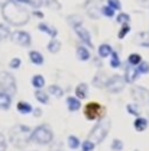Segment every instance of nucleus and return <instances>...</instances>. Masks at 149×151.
Returning <instances> with one entry per match:
<instances>
[{
	"label": "nucleus",
	"instance_id": "obj_1",
	"mask_svg": "<svg viewBox=\"0 0 149 151\" xmlns=\"http://www.w3.org/2000/svg\"><path fill=\"white\" fill-rule=\"evenodd\" d=\"M1 15L9 25L13 26H22L28 23L31 18V12L19 0H6V3L1 6Z\"/></svg>",
	"mask_w": 149,
	"mask_h": 151
},
{
	"label": "nucleus",
	"instance_id": "obj_2",
	"mask_svg": "<svg viewBox=\"0 0 149 151\" xmlns=\"http://www.w3.org/2000/svg\"><path fill=\"white\" fill-rule=\"evenodd\" d=\"M9 139L16 148H25L32 141V131L26 125H16L9 132Z\"/></svg>",
	"mask_w": 149,
	"mask_h": 151
},
{
	"label": "nucleus",
	"instance_id": "obj_3",
	"mask_svg": "<svg viewBox=\"0 0 149 151\" xmlns=\"http://www.w3.org/2000/svg\"><path fill=\"white\" fill-rule=\"evenodd\" d=\"M109 129H110V121L109 119H100L98 124L91 129L90 135H88V139L93 141L94 144L97 145V144H100V142H103L106 139V137L109 134Z\"/></svg>",
	"mask_w": 149,
	"mask_h": 151
},
{
	"label": "nucleus",
	"instance_id": "obj_4",
	"mask_svg": "<svg viewBox=\"0 0 149 151\" xmlns=\"http://www.w3.org/2000/svg\"><path fill=\"white\" fill-rule=\"evenodd\" d=\"M52 138H54L52 131L46 125H39L32 131V141H35L38 144H43V145L49 144L52 141Z\"/></svg>",
	"mask_w": 149,
	"mask_h": 151
},
{
	"label": "nucleus",
	"instance_id": "obj_5",
	"mask_svg": "<svg viewBox=\"0 0 149 151\" xmlns=\"http://www.w3.org/2000/svg\"><path fill=\"white\" fill-rule=\"evenodd\" d=\"M0 89L1 92H6L10 96L16 93V80L10 73H6V71L0 73Z\"/></svg>",
	"mask_w": 149,
	"mask_h": 151
},
{
	"label": "nucleus",
	"instance_id": "obj_6",
	"mask_svg": "<svg viewBox=\"0 0 149 151\" xmlns=\"http://www.w3.org/2000/svg\"><path fill=\"white\" fill-rule=\"evenodd\" d=\"M125 84H126L125 77L116 74V76H113V77H110V78L107 80L106 87H107V90H109L110 93H119V92H122V90L125 89Z\"/></svg>",
	"mask_w": 149,
	"mask_h": 151
},
{
	"label": "nucleus",
	"instance_id": "obj_7",
	"mask_svg": "<svg viewBox=\"0 0 149 151\" xmlns=\"http://www.w3.org/2000/svg\"><path fill=\"white\" fill-rule=\"evenodd\" d=\"M12 41L15 44L20 45V47H29L31 42H32L31 35L28 32H25V31H16V32H13L12 34Z\"/></svg>",
	"mask_w": 149,
	"mask_h": 151
},
{
	"label": "nucleus",
	"instance_id": "obj_8",
	"mask_svg": "<svg viewBox=\"0 0 149 151\" xmlns=\"http://www.w3.org/2000/svg\"><path fill=\"white\" fill-rule=\"evenodd\" d=\"M86 116L90 119V121H96V119H100L103 116V108L98 105V103H90L86 106Z\"/></svg>",
	"mask_w": 149,
	"mask_h": 151
},
{
	"label": "nucleus",
	"instance_id": "obj_9",
	"mask_svg": "<svg viewBox=\"0 0 149 151\" xmlns=\"http://www.w3.org/2000/svg\"><path fill=\"white\" fill-rule=\"evenodd\" d=\"M87 13L93 19H98L101 15V0H88L87 3Z\"/></svg>",
	"mask_w": 149,
	"mask_h": 151
},
{
	"label": "nucleus",
	"instance_id": "obj_10",
	"mask_svg": "<svg viewBox=\"0 0 149 151\" xmlns=\"http://www.w3.org/2000/svg\"><path fill=\"white\" fill-rule=\"evenodd\" d=\"M75 34L78 35V38L86 44V45H88L90 48H93V42H91V37H90V32L86 29V28H83L81 25H78V26H75L74 28Z\"/></svg>",
	"mask_w": 149,
	"mask_h": 151
},
{
	"label": "nucleus",
	"instance_id": "obj_11",
	"mask_svg": "<svg viewBox=\"0 0 149 151\" xmlns=\"http://www.w3.org/2000/svg\"><path fill=\"white\" fill-rule=\"evenodd\" d=\"M139 71H138V68L135 67V65H130V64H128V67H126V70H125V80H126V83H132V81H135L138 77H139Z\"/></svg>",
	"mask_w": 149,
	"mask_h": 151
},
{
	"label": "nucleus",
	"instance_id": "obj_12",
	"mask_svg": "<svg viewBox=\"0 0 149 151\" xmlns=\"http://www.w3.org/2000/svg\"><path fill=\"white\" fill-rule=\"evenodd\" d=\"M10 103H12V96L6 92H1L0 90V109H9L10 108Z\"/></svg>",
	"mask_w": 149,
	"mask_h": 151
},
{
	"label": "nucleus",
	"instance_id": "obj_13",
	"mask_svg": "<svg viewBox=\"0 0 149 151\" xmlns=\"http://www.w3.org/2000/svg\"><path fill=\"white\" fill-rule=\"evenodd\" d=\"M136 44H139L140 47H149V34L148 32H139L135 37Z\"/></svg>",
	"mask_w": 149,
	"mask_h": 151
},
{
	"label": "nucleus",
	"instance_id": "obj_14",
	"mask_svg": "<svg viewBox=\"0 0 149 151\" xmlns=\"http://www.w3.org/2000/svg\"><path fill=\"white\" fill-rule=\"evenodd\" d=\"M107 76L104 74V73H98V74L96 76L93 78V84L96 86V87H106V84H107Z\"/></svg>",
	"mask_w": 149,
	"mask_h": 151
},
{
	"label": "nucleus",
	"instance_id": "obj_15",
	"mask_svg": "<svg viewBox=\"0 0 149 151\" xmlns=\"http://www.w3.org/2000/svg\"><path fill=\"white\" fill-rule=\"evenodd\" d=\"M29 60L35 65H42L43 64V55L41 52H38V51H31L29 52Z\"/></svg>",
	"mask_w": 149,
	"mask_h": 151
},
{
	"label": "nucleus",
	"instance_id": "obj_16",
	"mask_svg": "<svg viewBox=\"0 0 149 151\" xmlns=\"http://www.w3.org/2000/svg\"><path fill=\"white\" fill-rule=\"evenodd\" d=\"M77 57L81 60V61H87V60H90V51L86 48V47H83V45H80V47H77Z\"/></svg>",
	"mask_w": 149,
	"mask_h": 151
},
{
	"label": "nucleus",
	"instance_id": "obj_17",
	"mask_svg": "<svg viewBox=\"0 0 149 151\" xmlns=\"http://www.w3.org/2000/svg\"><path fill=\"white\" fill-rule=\"evenodd\" d=\"M67 106H68L70 112H75V111H78V109H80V106H81L80 99H77V97H67Z\"/></svg>",
	"mask_w": 149,
	"mask_h": 151
},
{
	"label": "nucleus",
	"instance_id": "obj_18",
	"mask_svg": "<svg viewBox=\"0 0 149 151\" xmlns=\"http://www.w3.org/2000/svg\"><path fill=\"white\" fill-rule=\"evenodd\" d=\"M149 122L148 119H145V118H136V121H135V124H133V127H135V129L136 131H145L146 128H148Z\"/></svg>",
	"mask_w": 149,
	"mask_h": 151
},
{
	"label": "nucleus",
	"instance_id": "obj_19",
	"mask_svg": "<svg viewBox=\"0 0 149 151\" xmlns=\"http://www.w3.org/2000/svg\"><path fill=\"white\" fill-rule=\"evenodd\" d=\"M87 93H88V86H87L86 83H81V84L77 86L75 94H77L78 99H86V97H87Z\"/></svg>",
	"mask_w": 149,
	"mask_h": 151
},
{
	"label": "nucleus",
	"instance_id": "obj_20",
	"mask_svg": "<svg viewBox=\"0 0 149 151\" xmlns=\"http://www.w3.org/2000/svg\"><path fill=\"white\" fill-rule=\"evenodd\" d=\"M38 29L42 31V32H45V34H48V35H51L52 38H55L56 34H58V31H56L55 28H51V26L46 25V23H39V25H38Z\"/></svg>",
	"mask_w": 149,
	"mask_h": 151
},
{
	"label": "nucleus",
	"instance_id": "obj_21",
	"mask_svg": "<svg viewBox=\"0 0 149 151\" xmlns=\"http://www.w3.org/2000/svg\"><path fill=\"white\" fill-rule=\"evenodd\" d=\"M112 47L109 45V44H101L100 47H98V57H101V58H106V57H110L112 54Z\"/></svg>",
	"mask_w": 149,
	"mask_h": 151
},
{
	"label": "nucleus",
	"instance_id": "obj_22",
	"mask_svg": "<svg viewBox=\"0 0 149 151\" xmlns=\"http://www.w3.org/2000/svg\"><path fill=\"white\" fill-rule=\"evenodd\" d=\"M48 93L52 94V96H55V97H62V96H64V90H62L59 86L52 84V86L48 87Z\"/></svg>",
	"mask_w": 149,
	"mask_h": 151
},
{
	"label": "nucleus",
	"instance_id": "obj_23",
	"mask_svg": "<svg viewBox=\"0 0 149 151\" xmlns=\"http://www.w3.org/2000/svg\"><path fill=\"white\" fill-rule=\"evenodd\" d=\"M48 50H49V52H52V54H56V52H59V50H61V42L58 41V39H52L49 44H48Z\"/></svg>",
	"mask_w": 149,
	"mask_h": 151
},
{
	"label": "nucleus",
	"instance_id": "obj_24",
	"mask_svg": "<svg viewBox=\"0 0 149 151\" xmlns=\"http://www.w3.org/2000/svg\"><path fill=\"white\" fill-rule=\"evenodd\" d=\"M18 111L23 115H28V113L32 112V106L28 103V102H19L18 103Z\"/></svg>",
	"mask_w": 149,
	"mask_h": 151
},
{
	"label": "nucleus",
	"instance_id": "obj_25",
	"mask_svg": "<svg viewBox=\"0 0 149 151\" xmlns=\"http://www.w3.org/2000/svg\"><path fill=\"white\" fill-rule=\"evenodd\" d=\"M32 84H34V87L35 89H42L43 87V84H45V78L42 77V76H34L32 77Z\"/></svg>",
	"mask_w": 149,
	"mask_h": 151
},
{
	"label": "nucleus",
	"instance_id": "obj_26",
	"mask_svg": "<svg viewBox=\"0 0 149 151\" xmlns=\"http://www.w3.org/2000/svg\"><path fill=\"white\" fill-rule=\"evenodd\" d=\"M35 97L38 99V102H41V103H43V105H46V103L49 102V99H48V93L42 92L41 89H36V93H35Z\"/></svg>",
	"mask_w": 149,
	"mask_h": 151
},
{
	"label": "nucleus",
	"instance_id": "obj_27",
	"mask_svg": "<svg viewBox=\"0 0 149 151\" xmlns=\"http://www.w3.org/2000/svg\"><path fill=\"white\" fill-rule=\"evenodd\" d=\"M67 141H68V147H70V148H73V150H77L78 147H81L80 139H78L77 137H74V135H70Z\"/></svg>",
	"mask_w": 149,
	"mask_h": 151
},
{
	"label": "nucleus",
	"instance_id": "obj_28",
	"mask_svg": "<svg viewBox=\"0 0 149 151\" xmlns=\"http://www.w3.org/2000/svg\"><path fill=\"white\" fill-rule=\"evenodd\" d=\"M110 57H112V58H110V65H112L113 68H119V67H120V58L117 55V52L112 51Z\"/></svg>",
	"mask_w": 149,
	"mask_h": 151
},
{
	"label": "nucleus",
	"instance_id": "obj_29",
	"mask_svg": "<svg viewBox=\"0 0 149 151\" xmlns=\"http://www.w3.org/2000/svg\"><path fill=\"white\" fill-rule=\"evenodd\" d=\"M136 68H138V71H139L140 74H148L149 73V63L140 61V63L136 65Z\"/></svg>",
	"mask_w": 149,
	"mask_h": 151
},
{
	"label": "nucleus",
	"instance_id": "obj_30",
	"mask_svg": "<svg viewBox=\"0 0 149 151\" xmlns=\"http://www.w3.org/2000/svg\"><path fill=\"white\" fill-rule=\"evenodd\" d=\"M114 9H112L109 4L107 6H101V15H104V16H107V18H113L114 16Z\"/></svg>",
	"mask_w": 149,
	"mask_h": 151
},
{
	"label": "nucleus",
	"instance_id": "obj_31",
	"mask_svg": "<svg viewBox=\"0 0 149 151\" xmlns=\"http://www.w3.org/2000/svg\"><path fill=\"white\" fill-rule=\"evenodd\" d=\"M10 37V29L6 25H0V41Z\"/></svg>",
	"mask_w": 149,
	"mask_h": 151
},
{
	"label": "nucleus",
	"instance_id": "obj_32",
	"mask_svg": "<svg viewBox=\"0 0 149 151\" xmlns=\"http://www.w3.org/2000/svg\"><path fill=\"white\" fill-rule=\"evenodd\" d=\"M94 147H96V144H94L93 141H90L88 138H87V139L81 144V150H83V151H93Z\"/></svg>",
	"mask_w": 149,
	"mask_h": 151
},
{
	"label": "nucleus",
	"instance_id": "obj_33",
	"mask_svg": "<svg viewBox=\"0 0 149 151\" xmlns=\"http://www.w3.org/2000/svg\"><path fill=\"white\" fill-rule=\"evenodd\" d=\"M19 1L23 3V4H29V6H32L34 9H38V7L42 6V1H41V0H19Z\"/></svg>",
	"mask_w": 149,
	"mask_h": 151
},
{
	"label": "nucleus",
	"instance_id": "obj_34",
	"mask_svg": "<svg viewBox=\"0 0 149 151\" xmlns=\"http://www.w3.org/2000/svg\"><path fill=\"white\" fill-rule=\"evenodd\" d=\"M140 61H142V60H140V55H139V54H130V55H129V60H128V63H129L130 65H135V67H136Z\"/></svg>",
	"mask_w": 149,
	"mask_h": 151
},
{
	"label": "nucleus",
	"instance_id": "obj_35",
	"mask_svg": "<svg viewBox=\"0 0 149 151\" xmlns=\"http://www.w3.org/2000/svg\"><path fill=\"white\" fill-rule=\"evenodd\" d=\"M126 109H128V112L130 113V115H135V116H138L139 115V106L138 105H135V103H129L128 106H126Z\"/></svg>",
	"mask_w": 149,
	"mask_h": 151
},
{
	"label": "nucleus",
	"instance_id": "obj_36",
	"mask_svg": "<svg viewBox=\"0 0 149 151\" xmlns=\"http://www.w3.org/2000/svg\"><path fill=\"white\" fill-rule=\"evenodd\" d=\"M117 22L119 23H122V25H125V23H129V20H130V16L128 15V13H120L119 16H117Z\"/></svg>",
	"mask_w": 149,
	"mask_h": 151
},
{
	"label": "nucleus",
	"instance_id": "obj_37",
	"mask_svg": "<svg viewBox=\"0 0 149 151\" xmlns=\"http://www.w3.org/2000/svg\"><path fill=\"white\" fill-rule=\"evenodd\" d=\"M68 20H70V23L73 25V28H75V26H78V25H81V23H83L81 18H80V16H74V15H73V16H70Z\"/></svg>",
	"mask_w": 149,
	"mask_h": 151
},
{
	"label": "nucleus",
	"instance_id": "obj_38",
	"mask_svg": "<svg viewBox=\"0 0 149 151\" xmlns=\"http://www.w3.org/2000/svg\"><path fill=\"white\" fill-rule=\"evenodd\" d=\"M112 150H114V151L123 150V142H122L120 139H113V142H112Z\"/></svg>",
	"mask_w": 149,
	"mask_h": 151
},
{
	"label": "nucleus",
	"instance_id": "obj_39",
	"mask_svg": "<svg viewBox=\"0 0 149 151\" xmlns=\"http://www.w3.org/2000/svg\"><path fill=\"white\" fill-rule=\"evenodd\" d=\"M129 31H130V28H129V25L128 23H125L123 26H122V29H120V32H119V38L122 39V38H125L128 34H129Z\"/></svg>",
	"mask_w": 149,
	"mask_h": 151
},
{
	"label": "nucleus",
	"instance_id": "obj_40",
	"mask_svg": "<svg viewBox=\"0 0 149 151\" xmlns=\"http://www.w3.org/2000/svg\"><path fill=\"white\" fill-rule=\"evenodd\" d=\"M107 3H109V6L114 9V10H120L122 9V4H120V1L119 0H107Z\"/></svg>",
	"mask_w": 149,
	"mask_h": 151
},
{
	"label": "nucleus",
	"instance_id": "obj_41",
	"mask_svg": "<svg viewBox=\"0 0 149 151\" xmlns=\"http://www.w3.org/2000/svg\"><path fill=\"white\" fill-rule=\"evenodd\" d=\"M20 64H22V60H20V58H13V60H10L9 67H10V68H19Z\"/></svg>",
	"mask_w": 149,
	"mask_h": 151
},
{
	"label": "nucleus",
	"instance_id": "obj_42",
	"mask_svg": "<svg viewBox=\"0 0 149 151\" xmlns=\"http://www.w3.org/2000/svg\"><path fill=\"white\" fill-rule=\"evenodd\" d=\"M46 6H49L51 9H55V10H59V9H61V6H59V3H58L56 0H48V1H46Z\"/></svg>",
	"mask_w": 149,
	"mask_h": 151
},
{
	"label": "nucleus",
	"instance_id": "obj_43",
	"mask_svg": "<svg viewBox=\"0 0 149 151\" xmlns=\"http://www.w3.org/2000/svg\"><path fill=\"white\" fill-rule=\"evenodd\" d=\"M7 148V142H6V138H4V135L0 132V151H6Z\"/></svg>",
	"mask_w": 149,
	"mask_h": 151
},
{
	"label": "nucleus",
	"instance_id": "obj_44",
	"mask_svg": "<svg viewBox=\"0 0 149 151\" xmlns=\"http://www.w3.org/2000/svg\"><path fill=\"white\" fill-rule=\"evenodd\" d=\"M34 115H35V116H41V115H42V112H41V109H39V108H36V109H34Z\"/></svg>",
	"mask_w": 149,
	"mask_h": 151
},
{
	"label": "nucleus",
	"instance_id": "obj_45",
	"mask_svg": "<svg viewBox=\"0 0 149 151\" xmlns=\"http://www.w3.org/2000/svg\"><path fill=\"white\" fill-rule=\"evenodd\" d=\"M34 15H35V16H38V18H43V15H42L41 12H34Z\"/></svg>",
	"mask_w": 149,
	"mask_h": 151
},
{
	"label": "nucleus",
	"instance_id": "obj_46",
	"mask_svg": "<svg viewBox=\"0 0 149 151\" xmlns=\"http://www.w3.org/2000/svg\"><path fill=\"white\" fill-rule=\"evenodd\" d=\"M4 3H6V0H0V6H3Z\"/></svg>",
	"mask_w": 149,
	"mask_h": 151
},
{
	"label": "nucleus",
	"instance_id": "obj_47",
	"mask_svg": "<svg viewBox=\"0 0 149 151\" xmlns=\"http://www.w3.org/2000/svg\"><path fill=\"white\" fill-rule=\"evenodd\" d=\"M136 151H138V150H136Z\"/></svg>",
	"mask_w": 149,
	"mask_h": 151
}]
</instances>
